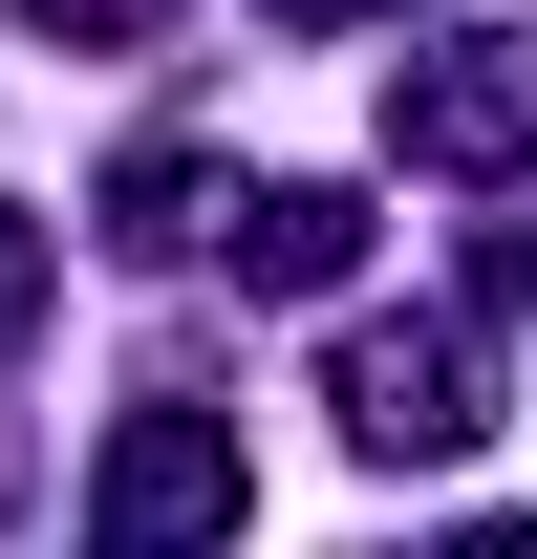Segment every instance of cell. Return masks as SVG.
Returning <instances> with one entry per match:
<instances>
[{"instance_id": "obj_1", "label": "cell", "mask_w": 537, "mask_h": 559, "mask_svg": "<svg viewBox=\"0 0 537 559\" xmlns=\"http://www.w3.org/2000/svg\"><path fill=\"white\" fill-rule=\"evenodd\" d=\"M473 430H494V388H473V345H452V323H366V345H344V452L452 474Z\"/></svg>"}, {"instance_id": "obj_2", "label": "cell", "mask_w": 537, "mask_h": 559, "mask_svg": "<svg viewBox=\"0 0 537 559\" xmlns=\"http://www.w3.org/2000/svg\"><path fill=\"white\" fill-rule=\"evenodd\" d=\"M387 130H408V173H494V151H537V22H473L452 66H408Z\"/></svg>"}, {"instance_id": "obj_3", "label": "cell", "mask_w": 537, "mask_h": 559, "mask_svg": "<svg viewBox=\"0 0 537 559\" xmlns=\"http://www.w3.org/2000/svg\"><path fill=\"white\" fill-rule=\"evenodd\" d=\"M237 495H259V474H237V430H215V409H130V430H108V495H86V516H108V538H215Z\"/></svg>"}, {"instance_id": "obj_4", "label": "cell", "mask_w": 537, "mask_h": 559, "mask_svg": "<svg viewBox=\"0 0 537 559\" xmlns=\"http://www.w3.org/2000/svg\"><path fill=\"white\" fill-rule=\"evenodd\" d=\"M344 259H366V215H344V194H259V215H237V280H279V301H323Z\"/></svg>"}, {"instance_id": "obj_5", "label": "cell", "mask_w": 537, "mask_h": 559, "mask_svg": "<svg viewBox=\"0 0 537 559\" xmlns=\"http://www.w3.org/2000/svg\"><path fill=\"white\" fill-rule=\"evenodd\" d=\"M44 22H65V44H151L172 0H44Z\"/></svg>"}, {"instance_id": "obj_6", "label": "cell", "mask_w": 537, "mask_h": 559, "mask_svg": "<svg viewBox=\"0 0 537 559\" xmlns=\"http://www.w3.org/2000/svg\"><path fill=\"white\" fill-rule=\"evenodd\" d=\"M301 22H344V0H301Z\"/></svg>"}]
</instances>
